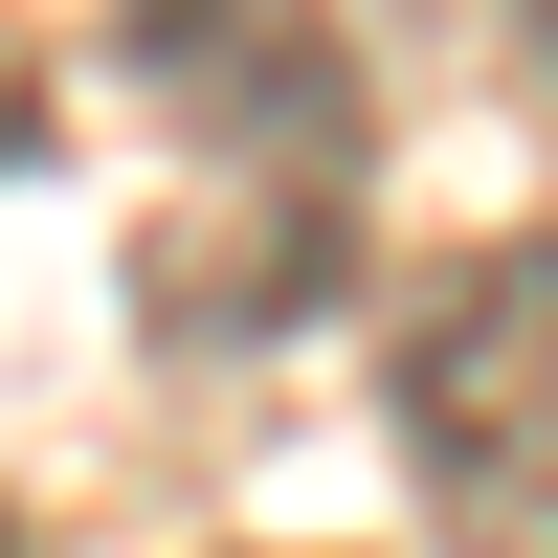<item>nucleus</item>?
Wrapping results in <instances>:
<instances>
[{"label": "nucleus", "instance_id": "1", "mask_svg": "<svg viewBox=\"0 0 558 558\" xmlns=\"http://www.w3.org/2000/svg\"><path fill=\"white\" fill-rule=\"evenodd\" d=\"M402 492L447 558H558V246H492L402 313Z\"/></svg>", "mask_w": 558, "mask_h": 558}, {"label": "nucleus", "instance_id": "2", "mask_svg": "<svg viewBox=\"0 0 558 558\" xmlns=\"http://www.w3.org/2000/svg\"><path fill=\"white\" fill-rule=\"evenodd\" d=\"M134 68L223 134H336V23L313 0H134Z\"/></svg>", "mask_w": 558, "mask_h": 558}, {"label": "nucleus", "instance_id": "3", "mask_svg": "<svg viewBox=\"0 0 558 558\" xmlns=\"http://www.w3.org/2000/svg\"><path fill=\"white\" fill-rule=\"evenodd\" d=\"M514 45H536V89H558V0H514Z\"/></svg>", "mask_w": 558, "mask_h": 558}]
</instances>
